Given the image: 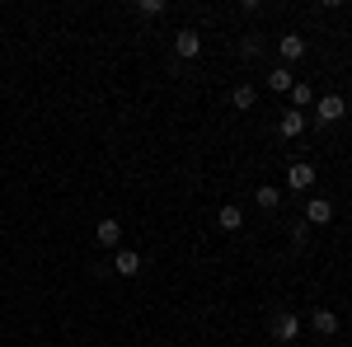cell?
Returning a JSON list of instances; mask_svg holds the SVG:
<instances>
[{
	"label": "cell",
	"instance_id": "6da1fadb",
	"mask_svg": "<svg viewBox=\"0 0 352 347\" xmlns=\"http://www.w3.org/2000/svg\"><path fill=\"white\" fill-rule=\"evenodd\" d=\"M174 52L184 56V61H192V56L202 52V33H197V28H179V33H174Z\"/></svg>",
	"mask_w": 352,
	"mask_h": 347
},
{
	"label": "cell",
	"instance_id": "7a4b0ae2",
	"mask_svg": "<svg viewBox=\"0 0 352 347\" xmlns=\"http://www.w3.org/2000/svg\"><path fill=\"white\" fill-rule=\"evenodd\" d=\"M272 338H277V343H296L300 338V315H272Z\"/></svg>",
	"mask_w": 352,
	"mask_h": 347
},
{
	"label": "cell",
	"instance_id": "3957f363",
	"mask_svg": "<svg viewBox=\"0 0 352 347\" xmlns=\"http://www.w3.org/2000/svg\"><path fill=\"white\" fill-rule=\"evenodd\" d=\"M333 221V202L329 197H310L305 202V225H329Z\"/></svg>",
	"mask_w": 352,
	"mask_h": 347
},
{
	"label": "cell",
	"instance_id": "277c9868",
	"mask_svg": "<svg viewBox=\"0 0 352 347\" xmlns=\"http://www.w3.org/2000/svg\"><path fill=\"white\" fill-rule=\"evenodd\" d=\"M113 272H118V277H136V272H141V254H136V249H118V254H113Z\"/></svg>",
	"mask_w": 352,
	"mask_h": 347
},
{
	"label": "cell",
	"instance_id": "5b68a950",
	"mask_svg": "<svg viewBox=\"0 0 352 347\" xmlns=\"http://www.w3.org/2000/svg\"><path fill=\"white\" fill-rule=\"evenodd\" d=\"M315 113H320V122H338V117L348 113V104H343L338 94H329V99H320V104H315Z\"/></svg>",
	"mask_w": 352,
	"mask_h": 347
},
{
	"label": "cell",
	"instance_id": "8992f818",
	"mask_svg": "<svg viewBox=\"0 0 352 347\" xmlns=\"http://www.w3.org/2000/svg\"><path fill=\"white\" fill-rule=\"evenodd\" d=\"M310 183H315V169H310L305 160H296L292 169H287V188H296V192H300V188H310Z\"/></svg>",
	"mask_w": 352,
	"mask_h": 347
},
{
	"label": "cell",
	"instance_id": "52a82bcc",
	"mask_svg": "<svg viewBox=\"0 0 352 347\" xmlns=\"http://www.w3.org/2000/svg\"><path fill=\"white\" fill-rule=\"evenodd\" d=\"M277 52H282V61H300V56H305V38H300V33H287V38L277 43Z\"/></svg>",
	"mask_w": 352,
	"mask_h": 347
},
{
	"label": "cell",
	"instance_id": "ba28073f",
	"mask_svg": "<svg viewBox=\"0 0 352 347\" xmlns=\"http://www.w3.org/2000/svg\"><path fill=\"white\" fill-rule=\"evenodd\" d=\"M94 240L104 244V249H113V244L122 240V225H118V221H99V225H94Z\"/></svg>",
	"mask_w": 352,
	"mask_h": 347
},
{
	"label": "cell",
	"instance_id": "9c48e42d",
	"mask_svg": "<svg viewBox=\"0 0 352 347\" xmlns=\"http://www.w3.org/2000/svg\"><path fill=\"white\" fill-rule=\"evenodd\" d=\"M310 324H315V333H324V338H333V333H338V315H333V310H315V315H310Z\"/></svg>",
	"mask_w": 352,
	"mask_h": 347
},
{
	"label": "cell",
	"instance_id": "30bf717a",
	"mask_svg": "<svg viewBox=\"0 0 352 347\" xmlns=\"http://www.w3.org/2000/svg\"><path fill=\"white\" fill-rule=\"evenodd\" d=\"M254 202H258V207H263V212H277V207H282V188H254Z\"/></svg>",
	"mask_w": 352,
	"mask_h": 347
},
{
	"label": "cell",
	"instance_id": "8fae6325",
	"mask_svg": "<svg viewBox=\"0 0 352 347\" xmlns=\"http://www.w3.org/2000/svg\"><path fill=\"white\" fill-rule=\"evenodd\" d=\"M292 71H287V66H272L268 71V89H277V94H292Z\"/></svg>",
	"mask_w": 352,
	"mask_h": 347
},
{
	"label": "cell",
	"instance_id": "7c38bea8",
	"mask_svg": "<svg viewBox=\"0 0 352 347\" xmlns=\"http://www.w3.org/2000/svg\"><path fill=\"white\" fill-rule=\"evenodd\" d=\"M217 225H221V230H240V225H244L240 207H235V202H226V207L217 212Z\"/></svg>",
	"mask_w": 352,
	"mask_h": 347
},
{
	"label": "cell",
	"instance_id": "4fadbf2b",
	"mask_svg": "<svg viewBox=\"0 0 352 347\" xmlns=\"http://www.w3.org/2000/svg\"><path fill=\"white\" fill-rule=\"evenodd\" d=\"M277 132H282V136H300V132H305V113H282Z\"/></svg>",
	"mask_w": 352,
	"mask_h": 347
},
{
	"label": "cell",
	"instance_id": "5bb4252c",
	"mask_svg": "<svg viewBox=\"0 0 352 347\" xmlns=\"http://www.w3.org/2000/svg\"><path fill=\"white\" fill-rule=\"evenodd\" d=\"M230 104H235V108H254V104H258L254 85H235V89H230Z\"/></svg>",
	"mask_w": 352,
	"mask_h": 347
},
{
	"label": "cell",
	"instance_id": "9a60e30c",
	"mask_svg": "<svg viewBox=\"0 0 352 347\" xmlns=\"http://www.w3.org/2000/svg\"><path fill=\"white\" fill-rule=\"evenodd\" d=\"M292 104H296V113H300V108H310V104H315V89H310L305 80H296V85H292Z\"/></svg>",
	"mask_w": 352,
	"mask_h": 347
},
{
	"label": "cell",
	"instance_id": "2e32d148",
	"mask_svg": "<svg viewBox=\"0 0 352 347\" xmlns=\"http://www.w3.org/2000/svg\"><path fill=\"white\" fill-rule=\"evenodd\" d=\"M136 10H141V14H160V10H164V0H141Z\"/></svg>",
	"mask_w": 352,
	"mask_h": 347
}]
</instances>
